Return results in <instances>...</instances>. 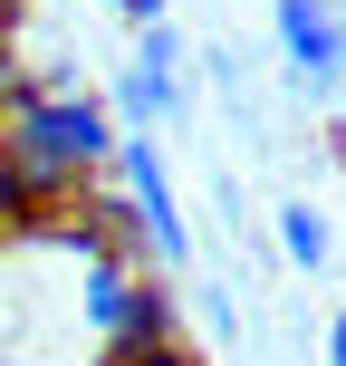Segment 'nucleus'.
<instances>
[{"mask_svg":"<svg viewBox=\"0 0 346 366\" xmlns=\"http://www.w3.org/2000/svg\"><path fill=\"white\" fill-rule=\"evenodd\" d=\"M96 10L126 19V29H154V19H164V0H96Z\"/></svg>","mask_w":346,"mask_h":366,"instance_id":"obj_6","label":"nucleus"},{"mask_svg":"<svg viewBox=\"0 0 346 366\" xmlns=\"http://www.w3.org/2000/svg\"><path fill=\"white\" fill-rule=\"evenodd\" d=\"M270 39H279V68H289V97L327 107L346 87V10L337 0H270Z\"/></svg>","mask_w":346,"mask_h":366,"instance_id":"obj_2","label":"nucleus"},{"mask_svg":"<svg viewBox=\"0 0 346 366\" xmlns=\"http://www.w3.org/2000/svg\"><path fill=\"white\" fill-rule=\"evenodd\" d=\"M106 97H116V116H126V135H154L164 116H183L193 87H183V68H164V58H126Z\"/></svg>","mask_w":346,"mask_h":366,"instance_id":"obj_4","label":"nucleus"},{"mask_svg":"<svg viewBox=\"0 0 346 366\" xmlns=\"http://www.w3.org/2000/svg\"><path fill=\"white\" fill-rule=\"evenodd\" d=\"M279 260H289V270H308V280L337 260V222L317 212V202H298V193L279 202Z\"/></svg>","mask_w":346,"mask_h":366,"instance_id":"obj_5","label":"nucleus"},{"mask_svg":"<svg viewBox=\"0 0 346 366\" xmlns=\"http://www.w3.org/2000/svg\"><path fill=\"white\" fill-rule=\"evenodd\" d=\"M116 193L135 202V222H145V260L154 270H193V222H183V193L164 174V154H154V135H126L116 145Z\"/></svg>","mask_w":346,"mask_h":366,"instance_id":"obj_3","label":"nucleus"},{"mask_svg":"<svg viewBox=\"0 0 346 366\" xmlns=\"http://www.w3.org/2000/svg\"><path fill=\"white\" fill-rule=\"evenodd\" d=\"M327 366H346V309L327 318Z\"/></svg>","mask_w":346,"mask_h":366,"instance_id":"obj_8","label":"nucleus"},{"mask_svg":"<svg viewBox=\"0 0 346 366\" xmlns=\"http://www.w3.org/2000/svg\"><path fill=\"white\" fill-rule=\"evenodd\" d=\"M116 366H193V357H183V337H164V347H135V357H116Z\"/></svg>","mask_w":346,"mask_h":366,"instance_id":"obj_7","label":"nucleus"},{"mask_svg":"<svg viewBox=\"0 0 346 366\" xmlns=\"http://www.w3.org/2000/svg\"><path fill=\"white\" fill-rule=\"evenodd\" d=\"M116 145H126L116 97L49 87L39 68H19L10 77V154H0V202H10V222H39L49 193H87V174L116 164Z\"/></svg>","mask_w":346,"mask_h":366,"instance_id":"obj_1","label":"nucleus"},{"mask_svg":"<svg viewBox=\"0 0 346 366\" xmlns=\"http://www.w3.org/2000/svg\"><path fill=\"white\" fill-rule=\"evenodd\" d=\"M337 10H346V0H337Z\"/></svg>","mask_w":346,"mask_h":366,"instance_id":"obj_9","label":"nucleus"}]
</instances>
